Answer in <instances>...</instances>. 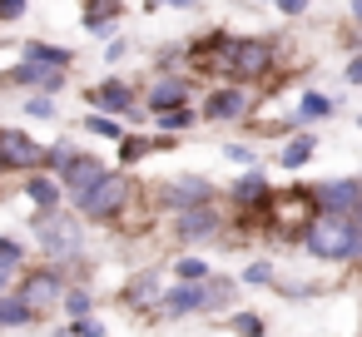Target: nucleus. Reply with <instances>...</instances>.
<instances>
[{
    "mask_svg": "<svg viewBox=\"0 0 362 337\" xmlns=\"http://www.w3.org/2000/svg\"><path fill=\"white\" fill-rule=\"evenodd\" d=\"M85 129H90V134H100V139H124V129L115 124V114H90V119H85Z\"/></svg>",
    "mask_w": 362,
    "mask_h": 337,
    "instance_id": "b1692460",
    "label": "nucleus"
},
{
    "mask_svg": "<svg viewBox=\"0 0 362 337\" xmlns=\"http://www.w3.org/2000/svg\"><path fill=\"white\" fill-rule=\"evenodd\" d=\"M0 263H6V268H16V263H21V248H16L11 238H0Z\"/></svg>",
    "mask_w": 362,
    "mask_h": 337,
    "instance_id": "2f4dec72",
    "label": "nucleus"
},
{
    "mask_svg": "<svg viewBox=\"0 0 362 337\" xmlns=\"http://www.w3.org/2000/svg\"><path fill=\"white\" fill-rule=\"evenodd\" d=\"M30 317H35L30 302H21V297H0V327H25Z\"/></svg>",
    "mask_w": 362,
    "mask_h": 337,
    "instance_id": "aec40b11",
    "label": "nucleus"
},
{
    "mask_svg": "<svg viewBox=\"0 0 362 337\" xmlns=\"http://www.w3.org/2000/svg\"><path fill=\"white\" fill-rule=\"evenodd\" d=\"M105 174H110V169H105V159H95V154H70V164L60 169V189L80 203V199H85Z\"/></svg>",
    "mask_w": 362,
    "mask_h": 337,
    "instance_id": "39448f33",
    "label": "nucleus"
},
{
    "mask_svg": "<svg viewBox=\"0 0 362 337\" xmlns=\"http://www.w3.org/2000/svg\"><path fill=\"white\" fill-rule=\"evenodd\" d=\"M313 149H317L313 134H293V139L283 144V169H303V164L313 159Z\"/></svg>",
    "mask_w": 362,
    "mask_h": 337,
    "instance_id": "6ab92c4d",
    "label": "nucleus"
},
{
    "mask_svg": "<svg viewBox=\"0 0 362 337\" xmlns=\"http://www.w3.org/2000/svg\"><path fill=\"white\" fill-rule=\"evenodd\" d=\"M209 194H214V189H209L204 179H174V184L164 189V203L184 213V208H194V203H209Z\"/></svg>",
    "mask_w": 362,
    "mask_h": 337,
    "instance_id": "ddd939ff",
    "label": "nucleus"
},
{
    "mask_svg": "<svg viewBox=\"0 0 362 337\" xmlns=\"http://www.w3.org/2000/svg\"><path fill=\"white\" fill-rule=\"evenodd\" d=\"M313 194H317V213H347L352 218L362 203V179H327Z\"/></svg>",
    "mask_w": 362,
    "mask_h": 337,
    "instance_id": "423d86ee",
    "label": "nucleus"
},
{
    "mask_svg": "<svg viewBox=\"0 0 362 337\" xmlns=\"http://www.w3.org/2000/svg\"><path fill=\"white\" fill-rule=\"evenodd\" d=\"M40 238H45L40 248H45L50 258H75V253H80V228H75L65 213H45V218H40Z\"/></svg>",
    "mask_w": 362,
    "mask_h": 337,
    "instance_id": "6e6552de",
    "label": "nucleus"
},
{
    "mask_svg": "<svg viewBox=\"0 0 362 337\" xmlns=\"http://www.w3.org/2000/svg\"><path fill=\"white\" fill-rule=\"evenodd\" d=\"M124 203H129V179H124V174H105V179H100L75 208H80L85 218H115Z\"/></svg>",
    "mask_w": 362,
    "mask_h": 337,
    "instance_id": "7ed1b4c3",
    "label": "nucleus"
},
{
    "mask_svg": "<svg viewBox=\"0 0 362 337\" xmlns=\"http://www.w3.org/2000/svg\"><path fill=\"white\" fill-rule=\"evenodd\" d=\"M233 332L238 337H263V317L258 312H233Z\"/></svg>",
    "mask_w": 362,
    "mask_h": 337,
    "instance_id": "a878e982",
    "label": "nucleus"
},
{
    "mask_svg": "<svg viewBox=\"0 0 362 337\" xmlns=\"http://www.w3.org/2000/svg\"><path fill=\"white\" fill-rule=\"evenodd\" d=\"M35 164H45V149L25 129H0V169L6 174H30Z\"/></svg>",
    "mask_w": 362,
    "mask_h": 337,
    "instance_id": "20e7f679",
    "label": "nucleus"
},
{
    "mask_svg": "<svg viewBox=\"0 0 362 337\" xmlns=\"http://www.w3.org/2000/svg\"><path fill=\"white\" fill-rule=\"evenodd\" d=\"M0 292H6V263H0Z\"/></svg>",
    "mask_w": 362,
    "mask_h": 337,
    "instance_id": "58836bf2",
    "label": "nucleus"
},
{
    "mask_svg": "<svg viewBox=\"0 0 362 337\" xmlns=\"http://www.w3.org/2000/svg\"><path fill=\"white\" fill-rule=\"evenodd\" d=\"M90 100L100 105V114H124V110H134V90H129L124 80H105V85H95Z\"/></svg>",
    "mask_w": 362,
    "mask_h": 337,
    "instance_id": "9b49d317",
    "label": "nucleus"
},
{
    "mask_svg": "<svg viewBox=\"0 0 362 337\" xmlns=\"http://www.w3.org/2000/svg\"><path fill=\"white\" fill-rule=\"evenodd\" d=\"M347 85H352V90H362V55H352V60H347Z\"/></svg>",
    "mask_w": 362,
    "mask_h": 337,
    "instance_id": "473e14b6",
    "label": "nucleus"
},
{
    "mask_svg": "<svg viewBox=\"0 0 362 337\" xmlns=\"http://www.w3.org/2000/svg\"><path fill=\"white\" fill-rule=\"evenodd\" d=\"M179 105H189V80L169 75L149 90V114H164V110H179Z\"/></svg>",
    "mask_w": 362,
    "mask_h": 337,
    "instance_id": "f8f14e48",
    "label": "nucleus"
},
{
    "mask_svg": "<svg viewBox=\"0 0 362 337\" xmlns=\"http://www.w3.org/2000/svg\"><path fill=\"white\" fill-rule=\"evenodd\" d=\"M30 0H0V20H21Z\"/></svg>",
    "mask_w": 362,
    "mask_h": 337,
    "instance_id": "c756f323",
    "label": "nucleus"
},
{
    "mask_svg": "<svg viewBox=\"0 0 362 337\" xmlns=\"http://www.w3.org/2000/svg\"><path fill=\"white\" fill-rule=\"evenodd\" d=\"M233 292H238V283H228V278H209V283H204V307H228Z\"/></svg>",
    "mask_w": 362,
    "mask_h": 337,
    "instance_id": "412c9836",
    "label": "nucleus"
},
{
    "mask_svg": "<svg viewBox=\"0 0 362 337\" xmlns=\"http://www.w3.org/2000/svg\"><path fill=\"white\" fill-rule=\"evenodd\" d=\"M124 50H129V45H124V40H110V45H105V60H119V55H124Z\"/></svg>",
    "mask_w": 362,
    "mask_h": 337,
    "instance_id": "c9c22d12",
    "label": "nucleus"
},
{
    "mask_svg": "<svg viewBox=\"0 0 362 337\" xmlns=\"http://www.w3.org/2000/svg\"><path fill=\"white\" fill-rule=\"evenodd\" d=\"M268 199H273V194H268V179H263L258 169H248V174L233 184V203H238V208H268Z\"/></svg>",
    "mask_w": 362,
    "mask_h": 337,
    "instance_id": "4468645a",
    "label": "nucleus"
},
{
    "mask_svg": "<svg viewBox=\"0 0 362 337\" xmlns=\"http://www.w3.org/2000/svg\"><path fill=\"white\" fill-rule=\"evenodd\" d=\"M357 124H362V119H357Z\"/></svg>",
    "mask_w": 362,
    "mask_h": 337,
    "instance_id": "ea45409f",
    "label": "nucleus"
},
{
    "mask_svg": "<svg viewBox=\"0 0 362 337\" xmlns=\"http://www.w3.org/2000/svg\"><path fill=\"white\" fill-rule=\"evenodd\" d=\"M159 297V278L149 273V278H134V288H129V302L134 307H144V302H154Z\"/></svg>",
    "mask_w": 362,
    "mask_h": 337,
    "instance_id": "393cba45",
    "label": "nucleus"
},
{
    "mask_svg": "<svg viewBox=\"0 0 362 337\" xmlns=\"http://www.w3.org/2000/svg\"><path fill=\"white\" fill-rule=\"evenodd\" d=\"M228 159H233V164H253V149H243V144H228Z\"/></svg>",
    "mask_w": 362,
    "mask_h": 337,
    "instance_id": "f704fd0d",
    "label": "nucleus"
},
{
    "mask_svg": "<svg viewBox=\"0 0 362 337\" xmlns=\"http://www.w3.org/2000/svg\"><path fill=\"white\" fill-rule=\"evenodd\" d=\"M65 307H70L75 317H90V292H80V288H75V292H65Z\"/></svg>",
    "mask_w": 362,
    "mask_h": 337,
    "instance_id": "c85d7f7f",
    "label": "nucleus"
},
{
    "mask_svg": "<svg viewBox=\"0 0 362 337\" xmlns=\"http://www.w3.org/2000/svg\"><path fill=\"white\" fill-rule=\"evenodd\" d=\"M273 55H278V45H273V40H233L228 80H238V85H253V80H263V75L273 70Z\"/></svg>",
    "mask_w": 362,
    "mask_h": 337,
    "instance_id": "f03ea898",
    "label": "nucleus"
},
{
    "mask_svg": "<svg viewBox=\"0 0 362 337\" xmlns=\"http://www.w3.org/2000/svg\"><path fill=\"white\" fill-rule=\"evenodd\" d=\"M25 199H30L40 213H55V208H60V184L45 179V174H30V179H25Z\"/></svg>",
    "mask_w": 362,
    "mask_h": 337,
    "instance_id": "dca6fc26",
    "label": "nucleus"
},
{
    "mask_svg": "<svg viewBox=\"0 0 362 337\" xmlns=\"http://www.w3.org/2000/svg\"><path fill=\"white\" fill-rule=\"evenodd\" d=\"M144 149H149V139H124V149H119V154H124V164H134Z\"/></svg>",
    "mask_w": 362,
    "mask_h": 337,
    "instance_id": "7c9ffc66",
    "label": "nucleus"
},
{
    "mask_svg": "<svg viewBox=\"0 0 362 337\" xmlns=\"http://www.w3.org/2000/svg\"><path fill=\"white\" fill-rule=\"evenodd\" d=\"M347 16H352V25L362 30V0H347Z\"/></svg>",
    "mask_w": 362,
    "mask_h": 337,
    "instance_id": "e433bc0d",
    "label": "nucleus"
},
{
    "mask_svg": "<svg viewBox=\"0 0 362 337\" xmlns=\"http://www.w3.org/2000/svg\"><path fill=\"white\" fill-rule=\"evenodd\" d=\"M199 307H204V283H179L164 297V312L169 317H184V312H199Z\"/></svg>",
    "mask_w": 362,
    "mask_h": 337,
    "instance_id": "2eb2a0df",
    "label": "nucleus"
},
{
    "mask_svg": "<svg viewBox=\"0 0 362 337\" xmlns=\"http://www.w3.org/2000/svg\"><path fill=\"white\" fill-rule=\"evenodd\" d=\"M194 124V110L189 105H179V110H164L159 114V129H169V134H179V129H189Z\"/></svg>",
    "mask_w": 362,
    "mask_h": 337,
    "instance_id": "5701e85b",
    "label": "nucleus"
},
{
    "mask_svg": "<svg viewBox=\"0 0 362 337\" xmlns=\"http://www.w3.org/2000/svg\"><path fill=\"white\" fill-rule=\"evenodd\" d=\"M303 243L313 258H332V263L362 258V233L347 213H313V223L303 228Z\"/></svg>",
    "mask_w": 362,
    "mask_h": 337,
    "instance_id": "f257e3e1",
    "label": "nucleus"
},
{
    "mask_svg": "<svg viewBox=\"0 0 362 337\" xmlns=\"http://www.w3.org/2000/svg\"><path fill=\"white\" fill-rule=\"evenodd\" d=\"M273 6H278L283 16H303V11H308V0H273Z\"/></svg>",
    "mask_w": 362,
    "mask_h": 337,
    "instance_id": "72a5a7b5",
    "label": "nucleus"
},
{
    "mask_svg": "<svg viewBox=\"0 0 362 337\" xmlns=\"http://www.w3.org/2000/svg\"><path fill=\"white\" fill-rule=\"evenodd\" d=\"M352 223H357V233H362V203H357V213H352Z\"/></svg>",
    "mask_w": 362,
    "mask_h": 337,
    "instance_id": "4c0bfd02",
    "label": "nucleus"
},
{
    "mask_svg": "<svg viewBox=\"0 0 362 337\" xmlns=\"http://www.w3.org/2000/svg\"><path fill=\"white\" fill-rule=\"evenodd\" d=\"M243 283H248V288H268V283H273V263H253V268L243 273Z\"/></svg>",
    "mask_w": 362,
    "mask_h": 337,
    "instance_id": "cd10ccee",
    "label": "nucleus"
},
{
    "mask_svg": "<svg viewBox=\"0 0 362 337\" xmlns=\"http://www.w3.org/2000/svg\"><path fill=\"white\" fill-rule=\"evenodd\" d=\"M21 55H25L30 65H45V70H65V65L75 60V50H55V45H45V40H30Z\"/></svg>",
    "mask_w": 362,
    "mask_h": 337,
    "instance_id": "f3484780",
    "label": "nucleus"
},
{
    "mask_svg": "<svg viewBox=\"0 0 362 337\" xmlns=\"http://www.w3.org/2000/svg\"><path fill=\"white\" fill-rule=\"evenodd\" d=\"M332 110H337V105H332L327 95H313V90H308V95H303V105H298V119H327Z\"/></svg>",
    "mask_w": 362,
    "mask_h": 337,
    "instance_id": "4be33fe9",
    "label": "nucleus"
},
{
    "mask_svg": "<svg viewBox=\"0 0 362 337\" xmlns=\"http://www.w3.org/2000/svg\"><path fill=\"white\" fill-rule=\"evenodd\" d=\"M179 278H184V283H199V278H209V263H199V258H179Z\"/></svg>",
    "mask_w": 362,
    "mask_h": 337,
    "instance_id": "bb28decb",
    "label": "nucleus"
},
{
    "mask_svg": "<svg viewBox=\"0 0 362 337\" xmlns=\"http://www.w3.org/2000/svg\"><path fill=\"white\" fill-rule=\"evenodd\" d=\"M21 302H30L35 312H40V307H50V302H65V278H60L55 268L30 273V278H25V288H21Z\"/></svg>",
    "mask_w": 362,
    "mask_h": 337,
    "instance_id": "1a4fd4ad",
    "label": "nucleus"
},
{
    "mask_svg": "<svg viewBox=\"0 0 362 337\" xmlns=\"http://www.w3.org/2000/svg\"><path fill=\"white\" fill-rule=\"evenodd\" d=\"M214 233H218L214 203H194V208L179 213V238H184V243H199V238H214Z\"/></svg>",
    "mask_w": 362,
    "mask_h": 337,
    "instance_id": "9d476101",
    "label": "nucleus"
},
{
    "mask_svg": "<svg viewBox=\"0 0 362 337\" xmlns=\"http://www.w3.org/2000/svg\"><path fill=\"white\" fill-rule=\"evenodd\" d=\"M115 16H119V0H90V11H85V25H90L95 35H110Z\"/></svg>",
    "mask_w": 362,
    "mask_h": 337,
    "instance_id": "a211bd4d",
    "label": "nucleus"
},
{
    "mask_svg": "<svg viewBox=\"0 0 362 337\" xmlns=\"http://www.w3.org/2000/svg\"><path fill=\"white\" fill-rule=\"evenodd\" d=\"M248 85H218L209 100H204V119H214V124H228V119H243L248 114Z\"/></svg>",
    "mask_w": 362,
    "mask_h": 337,
    "instance_id": "0eeeda50",
    "label": "nucleus"
}]
</instances>
